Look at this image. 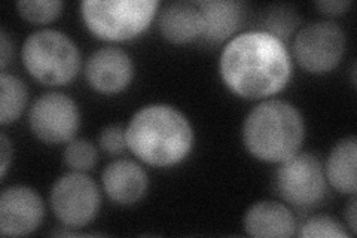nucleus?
Instances as JSON below:
<instances>
[{
    "label": "nucleus",
    "mask_w": 357,
    "mask_h": 238,
    "mask_svg": "<svg viewBox=\"0 0 357 238\" xmlns=\"http://www.w3.org/2000/svg\"><path fill=\"white\" fill-rule=\"evenodd\" d=\"M20 15L35 24H47L57 18L63 9L59 0H21L17 3Z\"/></svg>",
    "instance_id": "nucleus-18"
},
{
    "label": "nucleus",
    "mask_w": 357,
    "mask_h": 238,
    "mask_svg": "<svg viewBox=\"0 0 357 238\" xmlns=\"http://www.w3.org/2000/svg\"><path fill=\"white\" fill-rule=\"evenodd\" d=\"M79 109L75 101L60 93L39 97L29 113L33 134L45 143L59 144L73 140L79 128Z\"/></svg>",
    "instance_id": "nucleus-9"
},
{
    "label": "nucleus",
    "mask_w": 357,
    "mask_h": 238,
    "mask_svg": "<svg viewBox=\"0 0 357 238\" xmlns=\"http://www.w3.org/2000/svg\"><path fill=\"white\" fill-rule=\"evenodd\" d=\"M161 35L173 43H188L201 36L203 15L197 3L173 2L160 14Z\"/></svg>",
    "instance_id": "nucleus-15"
},
{
    "label": "nucleus",
    "mask_w": 357,
    "mask_h": 238,
    "mask_svg": "<svg viewBox=\"0 0 357 238\" xmlns=\"http://www.w3.org/2000/svg\"><path fill=\"white\" fill-rule=\"evenodd\" d=\"M102 182L107 197L121 206H130L142 200L149 186L146 172L131 160L110 163L102 174Z\"/></svg>",
    "instance_id": "nucleus-12"
},
{
    "label": "nucleus",
    "mask_w": 357,
    "mask_h": 238,
    "mask_svg": "<svg viewBox=\"0 0 357 238\" xmlns=\"http://www.w3.org/2000/svg\"><path fill=\"white\" fill-rule=\"evenodd\" d=\"M305 137L301 112L284 100H266L243 124V142L250 155L265 163H283L299 152Z\"/></svg>",
    "instance_id": "nucleus-3"
},
{
    "label": "nucleus",
    "mask_w": 357,
    "mask_h": 238,
    "mask_svg": "<svg viewBox=\"0 0 357 238\" xmlns=\"http://www.w3.org/2000/svg\"><path fill=\"white\" fill-rule=\"evenodd\" d=\"M317 9L326 15H341L351 6L350 0H323L316 3Z\"/></svg>",
    "instance_id": "nucleus-23"
},
{
    "label": "nucleus",
    "mask_w": 357,
    "mask_h": 238,
    "mask_svg": "<svg viewBox=\"0 0 357 238\" xmlns=\"http://www.w3.org/2000/svg\"><path fill=\"white\" fill-rule=\"evenodd\" d=\"M13 57V42H10L8 33L2 29L0 31V66L5 70L6 66Z\"/></svg>",
    "instance_id": "nucleus-25"
},
{
    "label": "nucleus",
    "mask_w": 357,
    "mask_h": 238,
    "mask_svg": "<svg viewBox=\"0 0 357 238\" xmlns=\"http://www.w3.org/2000/svg\"><path fill=\"white\" fill-rule=\"evenodd\" d=\"M298 15L294 9L289 6H274L265 17V30L270 35L280 39L282 42L287 39L295 27L298 26Z\"/></svg>",
    "instance_id": "nucleus-20"
},
{
    "label": "nucleus",
    "mask_w": 357,
    "mask_h": 238,
    "mask_svg": "<svg viewBox=\"0 0 357 238\" xmlns=\"http://www.w3.org/2000/svg\"><path fill=\"white\" fill-rule=\"evenodd\" d=\"M219 72L234 94L258 100L280 93L292 76L284 42L264 30L241 33L222 51Z\"/></svg>",
    "instance_id": "nucleus-1"
},
{
    "label": "nucleus",
    "mask_w": 357,
    "mask_h": 238,
    "mask_svg": "<svg viewBox=\"0 0 357 238\" xmlns=\"http://www.w3.org/2000/svg\"><path fill=\"white\" fill-rule=\"evenodd\" d=\"M158 8V0H85L81 14L94 36L121 42L146 30Z\"/></svg>",
    "instance_id": "nucleus-5"
},
{
    "label": "nucleus",
    "mask_w": 357,
    "mask_h": 238,
    "mask_svg": "<svg viewBox=\"0 0 357 238\" xmlns=\"http://www.w3.org/2000/svg\"><path fill=\"white\" fill-rule=\"evenodd\" d=\"M134 75L131 57L119 48L107 47L96 51L85 64V77L93 89L115 94L126 89Z\"/></svg>",
    "instance_id": "nucleus-11"
},
{
    "label": "nucleus",
    "mask_w": 357,
    "mask_h": 238,
    "mask_svg": "<svg viewBox=\"0 0 357 238\" xmlns=\"http://www.w3.org/2000/svg\"><path fill=\"white\" fill-rule=\"evenodd\" d=\"M27 103V88L14 75H0V124L8 126L20 118Z\"/></svg>",
    "instance_id": "nucleus-17"
},
{
    "label": "nucleus",
    "mask_w": 357,
    "mask_h": 238,
    "mask_svg": "<svg viewBox=\"0 0 357 238\" xmlns=\"http://www.w3.org/2000/svg\"><path fill=\"white\" fill-rule=\"evenodd\" d=\"M244 230L258 238H287L296 232V219L280 202L259 201L245 211Z\"/></svg>",
    "instance_id": "nucleus-13"
},
{
    "label": "nucleus",
    "mask_w": 357,
    "mask_h": 238,
    "mask_svg": "<svg viewBox=\"0 0 357 238\" xmlns=\"http://www.w3.org/2000/svg\"><path fill=\"white\" fill-rule=\"evenodd\" d=\"M127 144L139 160L155 167L183 161L192 151L194 130L182 112L169 105H149L134 113Z\"/></svg>",
    "instance_id": "nucleus-2"
},
{
    "label": "nucleus",
    "mask_w": 357,
    "mask_h": 238,
    "mask_svg": "<svg viewBox=\"0 0 357 238\" xmlns=\"http://www.w3.org/2000/svg\"><path fill=\"white\" fill-rule=\"evenodd\" d=\"M345 51V35L332 21H314L298 31L294 55L304 70L323 75L333 70Z\"/></svg>",
    "instance_id": "nucleus-7"
},
{
    "label": "nucleus",
    "mask_w": 357,
    "mask_h": 238,
    "mask_svg": "<svg viewBox=\"0 0 357 238\" xmlns=\"http://www.w3.org/2000/svg\"><path fill=\"white\" fill-rule=\"evenodd\" d=\"M275 185L280 197L295 207H312L326 194V176L321 163L311 154H296L280 163Z\"/></svg>",
    "instance_id": "nucleus-8"
},
{
    "label": "nucleus",
    "mask_w": 357,
    "mask_h": 238,
    "mask_svg": "<svg viewBox=\"0 0 357 238\" xmlns=\"http://www.w3.org/2000/svg\"><path fill=\"white\" fill-rule=\"evenodd\" d=\"M357 140L356 137L342 139L335 144L328 156L325 176L328 182L342 194L356 195L357 191Z\"/></svg>",
    "instance_id": "nucleus-16"
},
{
    "label": "nucleus",
    "mask_w": 357,
    "mask_h": 238,
    "mask_svg": "<svg viewBox=\"0 0 357 238\" xmlns=\"http://www.w3.org/2000/svg\"><path fill=\"white\" fill-rule=\"evenodd\" d=\"M356 198L350 201V206L345 210V216H347V222L351 230V234H356Z\"/></svg>",
    "instance_id": "nucleus-26"
},
{
    "label": "nucleus",
    "mask_w": 357,
    "mask_h": 238,
    "mask_svg": "<svg viewBox=\"0 0 357 238\" xmlns=\"http://www.w3.org/2000/svg\"><path fill=\"white\" fill-rule=\"evenodd\" d=\"M350 234L344 226L331 216H314L310 218L299 230V237L303 238H320V237H333V238H347Z\"/></svg>",
    "instance_id": "nucleus-21"
},
{
    "label": "nucleus",
    "mask_w": 357,
    "mask_h": 238,
    "mask_svg": "<svg viewBox=\"0 0 357 238\" xmlns=\"http://www.w3.org/2000/svg\"><path fill=\"white\" fill-rule=\"evenodd\" d=\"M43 214L40 195L29 186H9L0 195V232L5 237H22L36 231Z\"/></svg>",
    "instance_id": "nucleus-10"
},
{
    "label": "nucleus",
    "mask_w": 357,
    "mask_h": 238,
    "mask_svg": "<svg viewBox=\"0 0 357 238\" xmlns=\"http://www.w3.org/2000/svg\"><path fill=\"white\" fill-rule=\"evenodd\" d=\"M27 72L43 85H66L81 69V55L75 42L59 30L33 33L22 47Z\"/></svg>",
    "instance_id": "nucleus-4"
},
{
    "label": "nucleus",
    "mask_w": 357,
    "mask_h": 238,
    "mask_svg": "<svg viewBox=\"0 0 357 238\" xmlns=\"http://www.w3.org/2000/svg\"><path fill=\"white\" fill-rule=\"evenodd\" d=\"M0 160H2L0 170H2V179H3L6 176V170L10 164V160H13V144H10L5 133H2V135H0Z\"/></svg>",
    "instance_id": "nucleus-24"
},
{
    "label": "nucleus",
    "mask_w": 357,
    "mask_h": 238,
    "mask_svg": "<svg viewBox=\"0 0 357 238\" xmlns=\"http://www.w3.org/2000/svg\"><path fill=\"white\" fill-rule=\"evenodd\" d=\"M64 161L75 172L85 173L97 163V151L91 142L84 139L70 140L66 146Z\"/></svg>",
    "instance_id": "nucleus-19"
},
{
    "label": "nucleus",
    "mask_w": 357,
    "mask_h": 238,
    "mask_svg": "<svg viewBox=\"0 0 357 238\" xmlns=\"http://www.w3.org/2000/svg\"><path fill=\"white\" fill-rule=\"evenodd\" d=\"M203 15V31L206 40L219 43L232 36L244 22L245 5L232 0H203L197 2Z\"/></svg>",
    "instance_id": "nucleus-14"
},
{
    "label": "nucleus",
    "mask_w": 357,
    "mask_h": 238,
    "mask_svg": "<svg viewBox=\"0 0 357 238\" xmlns=\"http://www.w3.org/2000/svg\"><path fill=\"white\" fill-rule=\"evenodd\" d=\"M51 209L67 228H82L98 213L102 197L98 186L85 173L73 172L60 177L51 189Z\"/></svg>",
    "instance_id": "nucleus-6"
},
{
    "label": "nucleus",
    "mask_w": 357,
    "mask_h": 238,
    "mask_svg": "<svg viewBox=\"0 0 357 238\" xmlns=\"http://www.w3.org/2000/svg\"><path fill=\"white\" fill-rule=\"evenodd\" d=\"M100 146L110 155L124 152L127 144V128L121 126H109L100 134Z\"/></svg>",
    "instance_id": "nucleus-22"
}]
</instances>
